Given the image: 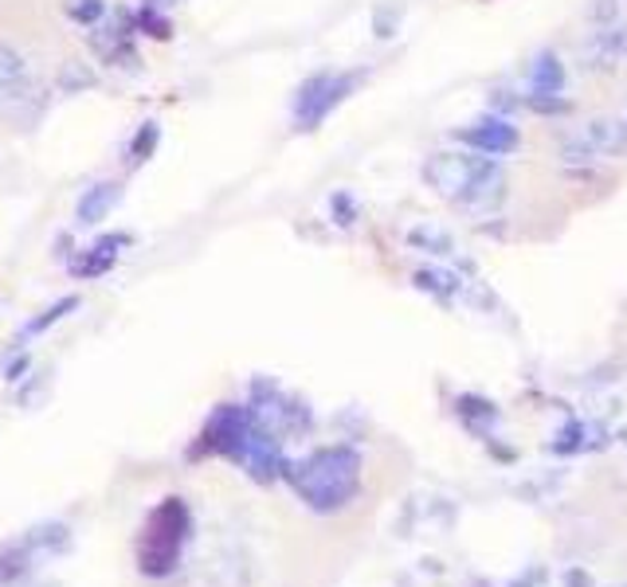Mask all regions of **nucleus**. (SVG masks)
Here are the masks:
<instances>
[{"instance_id":"f257e3e1","label":"nucleus","mask_w":627,"mask_h":587,"mask_svg":"<svg viewBox=\"0 0 627 587\" xmlns=\"http://www.w3.org/2000/svg\"><path fill=\"white\" fill-rule=\"evenodd\" d=\"M424 180L436 188L443 200L463 208H486L498 200L506 177H502L498 160L483 157L475 149H455V153H436L424 165Z\"/></svg>"},{"instance_id":"f03ea898","label":"nucleus","mask_w":627,"mask_h":587,"mask_svg":"<svg viewBox=\"0 0 627 587\" xmlns=\"http://www.w3.org/2000/svg\"><path fill=\"white\" fill-rule=\"evenodd\" d=\"M185 533H188V509L177 498L153 509L150 521H145L142 544H138V564H142L145 576H165V572L177 568Z\"/></svg>"},{"instance_id":"7ed1b4c3","label":"nucleus","mask_w":627,"mask_h":587,"mask_svg":"<svg viewBox=\"0 0 627 587\" xmlns=\"http://www.w3.org/2000/svg\"><path fill=\"white\" fill-rule=\"evenodd\" d=\"M353 478H358V458L350 451H322L314 454L306 466H298L295 486L314 506H338L350 494Z\"/></svg>"},{"instance_id":"20e7f679","label":"nucleus","mask_w":627,"mask_h":587,"mask_svg":"<svg viewBox=\"0 0 627 587\" xmlns=\"http://www.w3.org/2000/svg\"><path fill=\"white\" fill-rule=\"evenodd\" d=\"M358 87V79L353 75H310V79L298 87L295 95V118L302 130H314L318 122H326V118L333 114V110L350 98V90Z\"/></svg>"},{"instance_id":"39448f33","label":"nucleus","mask_w":627,"mask_h":587,"mask_svg":"<svg viewBox=\"0 0 627 587\" xmlns=\"http://www.w3.org/2000/svg\"><path fill=\"white\" fill-rule=\"evenodd\" d=\"M627 157V122L624 118H592L584 130L564 145V160L592 165V160H619Z\"/></svg>"},{"instance_id":"423d86ee","label":"nucleus","mask_w":627,"mask_h":587,"mask_svg":"<svg viewBox=\"0 0 627 587\" xmlns=\"http://www.w3.org/2000/svg\"><path fill=\"white\" fill-rule=\"evenodd\" d=\"M463 145L466 149H475V153H483V157H506V153H514L521 145V134L514 130L506 118H479L475 125H466L463 134Z\"/></svg>"},{"instance_id":"0eeeda50","label":"nucleus","mask_w":627,"mask_h":587,"mask_svg":"<svg viewBox=\"0 0 627 587\" xmlns=\"http://www.w3.org/2000/svg\"><path fill=\"white\" fill-rule=\"evenodd\" d=\"M118 200H122V185H118V180H99V185H90L87 192L79 196V204H75V220H79V223L107 220V215L118 208Z\"/></svg>"},{"instance_id":"6e6552de","label":"nucleus","mask_w":627,"mask_h":587,"mask_svg":"<svg viewBox=\"0 0 627 587\" xmlns=\"http://www.w3.org/2000/svg\"><path fill=\"white\" fill-rule=\"evenodd\" d=\"M584 55L592 59V67H619V63L627 59V27H616V24L601 27V32L588 40Z\"/></svg>"},{"instance_id":"1a4fd4ad","label":"nucleus","mask_w":627,"mask_h":587,"mask_svg":"<svg viewBox=\"0 0 627 587\" xmlns=\"http://www.w3.org/2000/svg\"><path fill=\"white\" fill-rule=\"evenodd\" d=\"M564 87V67L557 55H538V63H534V71H529V90L534 95H561Z\"/></svg>"},{"instance_id":"9d476101","label":"nucleus","mask_w":627,"mask_h":587,"mask_svg":"<svg viewBox=\"0 0 627 587\" xmlns=\"http://www.w3.org/2000/svg\"><path fill=\"white\" fill-rule=\"evenodd\" d=\"M157 142H162V125L157 122H142V130H138L134 137H130V149H125V165L130 169H138V165H145V160L157 153Z\"/></svg>"},{"instance_id":"9b49d317","label":"nucleus","mask_w":627,"mask_h":587,"mask_svg":"<svg viewBox=\"0 0 627 587\" xmlns=\"http://www.w3.org/2000/svg\"><path fill=\"white\" fill-rule=\"evenodd\" d=\"M32 561H36V549H32L28 541L4 549L0 552V584H16V579L32 568Z\"/></svg>"},{"instance_id":"f8f14e48","label":"nucleus","mask_w":627,"mask_h":587,"mask_svg":"<svg viewBox=\"0 0 627 587\" xmlns=\"http://www.w3.org/2000/svg\"><path fill=\"white\" fill-rule=\"evenodd\" d=\"M63 12H67V20H75V24L95 27L107 20V0H63Z\"/></svg>"},{"instance_id":"ddd939ff","label":"nucleus","mask_w":627,"mask_h":587,"mask_svg":"<svg viewBox=\"0 0 627 587\" xmlns=\"http://www.w3.org/2000/svg\"><path fill=\"white\" fill-rule=\"evenodd\" d=\"M20 79H28V67H24V55L16 47H9L0 40V90L16 87Z\"/></svg>"},{"instance_id":"4468645a","label":"nucleus","mask_w":627,"mask_h":587,"mask_svg":"<svg viewBox=\"0 0 627 587\" xmlns=\"http://www.w3.org/2000/svg\"><path fill=\"white\" fill-rule=\"evenodd\" d=\"M134 27H138V32H145V36H153V40H169L173 36L169 16H162V9H150V4L134 12Z\"/></svg>"},{"instance_id":"2eb2a0df","label":"nucleus","mask_w":627,"mask_h":587,"mask_svg":"<svg viewBox=\"0 0 627 587\" xmlns=\"http://www.w3.org/2000/svg\"><path fill=\"white\" fill-rule=\"evenodd\" d=\"M72 310H79V298H75V294H72V298H59V302H55L52 310L44 313V318L32 321V325H28V330H24V337H36V333H47V330H52V325H55V321H63Z\"/></svg>"},{"instance_id":"dca6fc26","label":"nucleus","mask_w":627,"mask_h":587,"mask_svg":"<svg viewBox=\"0 0 627 587\" xmlns=\"http://www.w3.org/2000/svg\"><path fill=\"white\" fill-rule=\"evenodd\" d=\"M114 258H118V255H107V251H102V247H90V251H87V258H82V263H75V275H79V278L107 275V270L114 267Z\"/></svg>"},{"instance_id":"f3484780","label":"nucleus","mask_w":627,"mask_h":587,"mask_svg":"<svg viewBox=\"0 0 627 587\" xmlns=\"http://www.w3.org/2000/svg\"><path fill=\"white\" fill-rule=\"evenodd\" d=\"M87 87H95V71H87L82 63H67L59 71V90H87Z\"/></svg>"},{"instance_id":"a211bd4d","label":"nucleus","mask_w":627,"mask_h":587,"mask_svg":"<svg viewBox=\"0 0 627 587\" xmlns=\"http://www.w3.org/2000/svg\"><path fill=\"white\" fill-rule=\"evenodd\" d=\"M165 4H177V0H150V9H165Z\"/></svg>"}]
</instances>
